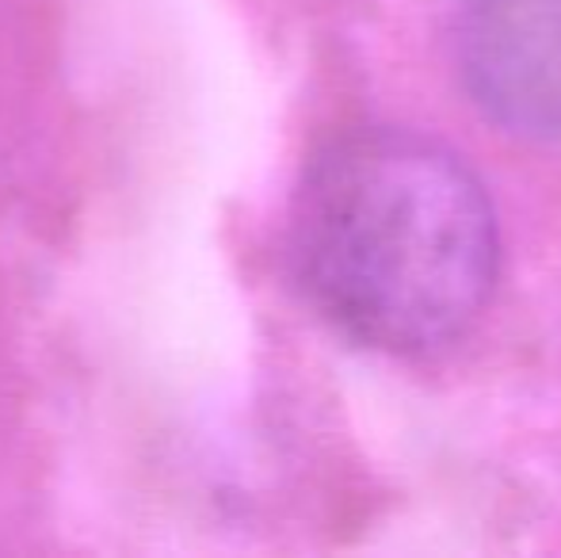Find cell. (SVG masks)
Returning a JSON list of instances; mask_svg holds the SVG:
<instances>
[{"mask_svg":"<svg viewBox=\"0 0 561 558\" xmlns=\"http://www.w3.org/2000/svg\"><path fill=\"white\" fill-rule=\"evenodd\" d=\"M302 295L344 337L393 356L447 349L485 314L501 226L444 141L363 127L306 169L290 215Z\"/></svg>","mask_w":561,"mask_h":558,"instance_id":"1","label":"cell"},{"mask_svg":"<svg viewBox=\"0 0 561 558\" xmlns=\"http://www.w3.org/2000/svg\"><path fill=\"white\" fill-rule=\"evenodd\" d=\"M466 89L504 130L561 135V0H458Z\"/></svg>","mask_w":561,"mask_h":558,"instance_id":"2","label":"cell"}]
</instances>
